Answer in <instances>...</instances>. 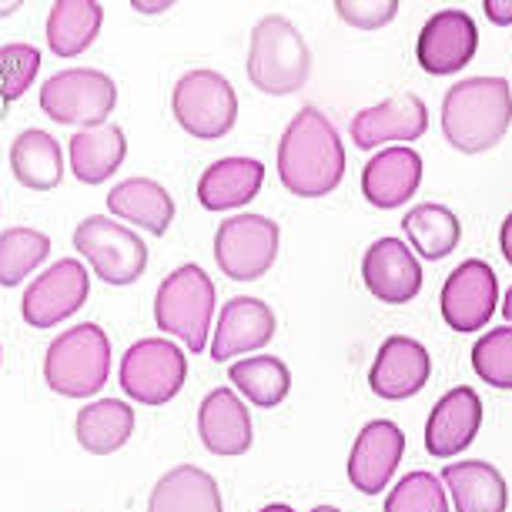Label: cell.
I'll list each match as a JSON object with an SVG mask.
<instances>
[{"mask_svg":"<svg viewBox=\"0 0 512 512\" xmlns=\"http://www.w3.org/2000/svg\"><path fill=\"white\" fill-rule=\"evenodd\" d=\"M402 231H405L409 248L415 255H422L425 262H442V258L459 248V238H462V225H459L456 211L446 205H432V201L405 211Z\"/></svg>","mask_w":512,"mask_h":512,"instance_id":"cell-30","label":"cell"},{"mask_svg":"<svg viewBox=\"0 0 512 512\" xmlns=\"http://www.w3.org/2000/svg\"><path fill=\"white\" fill-rule=\"evenodd\" d=\"M104 24V7L98 0H57L47 11V47L57 57H77L98 41Z\"/></svg>","mask_w":512,"mask_h":512,"instance_id":"cell-27","label":"cell"},{"mask_svg":"<svg viewBox=\"0 0 512 512\" xmlns=\"http://www.w3.org/2000/svg\"><path fill=\"white\" fill-rule=\"evenodd\" d=\"M265 164L258 158H221L198 178V201L205 211H235L258 198Z\"/></svg>","mask_w":512,"mask_h":512,"instance_id":"cell-22","label":"cell"},{"mask_svg":"<svg viewBox=\"0 0 512 512\" xmlns=\"http://www.w3.org/2000/svg\"><path fill=\"white\" fill-rule=\"evenodd\" d=\"M335 14L359 31H379L399 14V0H335Z\"/></svg>","mask_w":512,"mask_h":512,"instance_id":"cell-36","label":"cell"},{"mask_svg":"<svg viewBox=\"0 0 512 512\" xmlns=\"http://www.w3.org/2000/svg\"><path fill=\"white\" fill-rule=\"evenodd\" d=\"M41 71V51L34 44H4L0 47V104L24 98Z\"/></svg>","mask_w":512,"mask_h":512,"instance_id":"cell-35","label":"cell"},{"mask_svg":"<svg viewBox=\"0 0 512 512\" xmlns=\"http://www.w3.org/2000/svg\"><path fill=\"white\" fill-rule=\"evenodd\" d=\"M432 379V355L422 342L409 335H389L379 345L372 369H369V389L385 402L412 399L425 389Z\"/></svg>","mask_w":512,"mask_h":512,"instance_id":"cell-15","label":"cell"},{"mask_svg":"<svg viewBox=\"0 0 512 512\" xmlns=\"http://www.w3.org/2000/svg\"><path fill=\"white\" fill-rule=\"evenodd\" d=\"M499 302V282L496 272L482 262V258H469L456 272L446 278L439 295L442 318L452 332H479L496 312Z\"/></svg>","mask_w":512,"mask_h":512,"instance_id":"cell-13","label":"cell"},{"mask_svg":"<svg viewBox=\"0 0 512 512\" xmlns=\"http://www.w3.org/2000/svg\"><path fill=\"white\" fill-rule=\"evenodd\" d=\"M118 379L138 405H164L185 389L188 355L168 338H141L124 352Z\"/></svg>","mask_w":512,"mask_h":512,"instance_id":"cell-9","label":"cell"},{"mask_svg":"<svg viewBox=\"0 0 512 512\" xmlns=\"http://www.w3.org/2000/svg\"><path fill=\"white\" fill-rule=\"evenodd\" d=\"M77 446L91 456H111L134 436V409L121 399H98L84 405L74 419Z\"/></svg>","mask_w":512,"mask_h":512,"instance_id":"cell-28","label":"cell"},{"mask_svg":"<svg viewBox=\"0 0 512 512\" xmlns=\"http://www.w3.org/2000/svg\"><path fill=\"white\" fill-rule=\"evenodd\" d=\"M171 114L198 141H218L238 124V94L225 74L198 67L178 77L171 91Z\"/></svg>","mask_w":512,"mask_h":512,"instance_id":"cell-6","label":"cell"},{"mask_svg":"<svg viewBox=\"0 0 512 512\" xmlns=\"http://www.w3.org/2000/svg\"><path fill=\"white\" fill-rule=\"evenodd\" d=\"M74 248L84 255L91 272L108 285H134L148 268V245L121 221L88 215L74 228Z\"/></svg>","mask_w":512,"mask_h":512,"instance_id":"cell-8","label":"cell"},{"mask_svg":"<svg viewBox=\"0 0 512 512\" xmlns=\"http://www.w3.org/2000/svg\"><path fill=\"white\" fill-rule=\"evenodd\" d=\"M91 295V275L77 258H61L57 265L44 268L27 285L21 298V315L31 328H54L57 322L81 312Z\"/></svg>","mask_w":512,"mask_h":512,"instance_id":"cell-11","label":"cell"},{"mask_svg":"<svg viewBox=\"0 0 512 512\" xmlns=\"http://www.w3.org/2000/svg\"><path fill=\"white\" fill-rule=\"evenodd\" d=\"M282 228L265 215H231L215 231V262L231 282H258L272 272Z\"/></svg>","mask_w":512,"mask_h":512,"instance_id":"cell-10","label":"cell"},{"mask_svg":"<svg viewBox=\"0 0 512 512\" xmlns=\"http://www.w3.org/2000/svg\"><path fill=\"white\" fill-rule=\"evenodd\" d=\"M11 171L24 188L54 191L64 178L61 144L41 128H24L11 144Z\"/></svg>","mask_w":512,"mask_h":512,"instance_id":"cell-29","label":"cell"},{"mask_svg":"<svg viewBox=\"0 0 512 512\" xmlns=\"http://www.w3.org/2000/svg\"><path fill=\"white\" fill-rule=\"evenodd\" d=\"M111 379V338L104 328L84 322L67 328L47 345L44 382L64 399H91Z\"/></svg>","mask_w":512,"mask_h":512,"instance_id":"cell-4","label":"cell"},{"mask_svg":"<svg viewBox=\"0 0 512 512\" xmlns=\"http://www.w3.org/2000/svg\"><path fill=\"white\" fill-rule=\"evenodd\" d=\"M422 185V154L412 144L375 151L362 168V195L372 208H402Z\"/></svg>","mask_w":512,"mask_h":512,"instance_id":"cell-20","label":"cell"},{"mask_svg":"<svg viewBox=\"0 0 512 512\" xmlns=\"http://www.w3.org/2000/svg\"><path fill=\"white\" fill-rule=\"evenodd\" d=\"M312 512H342V509H338V506H315Z\"/></svg>","mask_w":512,"mask_h":512,"instance_id":"cell-43","label":"cell"},{"mask_svg":"<svg viewBox=\"0 0 512 512\" xmlns=\"http://www.w3.org/2000/svg\"><path fill=\"white\" fill-rule=\"evenodd\" d=\"M442 486L449 489L456 512H506L509 506L506 479L486 459L449 462L442 469Z\"/></svg>","mask_w":512,"mask_h":512,"instance_id":"cell-23","label":"cell"},{"mask_svg":"<svg viewBox=\"0 0 512 512\" xmlns=\"http://www.w3.org/2000/svg\"><path fill=\"white\" fill-rule=\"evenodd\" d=\"M312 77V51L302 31L282 14H268L255 24L248 44V81L268 98H288Z\"/></svg>","mask_w":512,"mask_h":512,"instance_id":"cell-3","label":"cell"},{"mask_svg":"<svg viewBox=\"0 0 512 512\" xmlns=\"http://www.w3.org/2000/svg\"><path fill=\"white\" fill-rule=\"evenodd\" d=\"M482 429V399L472 385L449 389L432 405L429 422H425V449L436 459H452L462 449L472 446V439Z\"/></svg>","mask_w":512,"mask_h":512,"instance_id":"cell-19","label":"cell"},{"mask_svg":"<svg viewBox=\"0 0 512 512\" xmlns=\"http://www.w3.org/2000/svg\"><path fill=\"white\" fill-rule=\"evenodd\" d=\"M258 512H295L292 506H285V502H272V506H262Z\"/></svg>","mask_w":512,"mask_h":512,"instance_id":"cell-41","label":"cell"},{"mask_svg":"<svg viewBox=\"0 0 512 512\" xmlns=\"http://www.w3.org/2000/svg\"><path fill=\"white\" fill-rule=\"evenodd\" d=\"M362 278L372 298L405 305L422 292V265L402 238H379L362 258Z\"/></svg>","mask_w":512,"mask_h":512,"instance_id":"cell-17","label":"cell"},{"mask_svg":"<svg viewBox=\"0 0 512 512\" xmlns=\"http://www.w3.org/2000/svg\"><path fill=\"white\" fill-rule=\"evenodd\" d=\"M512 128V84L506 77H466L442 98V134L462 154L492 151Z\"/></svg>","mask_w":512,"mask_h":512,"instance_id":"cell-2","label":"cell"},{"mask_svg":"<svg viewBox=\"0 0 512 512\" xmlns=\"http://www.w3.org/2000/svg\"><path fill=\"white\" fill-rule=\"evenodd\" d=\"M17 7H24L21 0H0V17H11Z\"/></svg>","mask_w":512,"mask_h":512,"instance_id":"cell-40","label":"cell"},{"mask_svg":"<svg viewBox=\"0 0 512 512\" xmlns=\"http://www.w3.org/2000/svg\"><path fill=\"white\" fill-rule=\"evenodd\" d=\"M405 456V432L389 419H375L355 436L349 452V482L362 496H379Z\"/></svg>","mask_w":512,"mask_h":512,"instance_id":"cell-16","label":"cell"},{"mask_svg":"<svg viewBox=\"0 0 512 512\" xmlns=\"http://www.w3.org/2000/svg\"><path fill=\"white\" fill-rule=\"evenodd\" d=\"M228 379L258 409H275L292 392V372L275 355H251V359L231 362Z\"/></svg>","mask_w":512,"mask_h":512,"instance_id":"cell-31","label":"cell"},{"mask_svg":"<svg viewBox=\"0 0 512 512\" xmlns=\"http://www.w3.org/2000/svg\"><path fill=\"white\" fill-rule=\"evenodd\" d=\"M476 51H479V27L466 11H459V7L432 14L429 21L422 24L419 44H415L419 67L432 77L459 74L462 67L476 57Z\"/></svg>","mask_w":512,"mask_h":512,"instance_id":"cell-12","label":"cell"},{"mask_svg":"<svg viewBox=\"0 0 512 512\" xmlns=\"http://www.w3.org/2000/svg\"><path fill=\"white\" fill-rule=\"evenodd\" d=\"M198 436L211 456L235 459L251 449V415L235 389H215L201 399Z\"/></svg>","mask_w":512,"mask_h":512,"instance_id":"cell-21","label":"cell"},{"mask_svg":"<svg viewBox=\"0 0 512 512\" xmlns=\"http://www.w3.org/2000/svg\"><path fill=\"white\" fill-rule=\"evenodd\" d=\"M499 248H502V258L512 265V211L502 221V231H499Z\"/></svg>","mask_w":512,"mask_h":512,"instance_id":"cell-39","label":"cell"},{"mask_svg":"<svg viewBox=\"0 0 512 512\" xmlns=\"http://www.w3.org/2000/svg\"><path fill=\"white\" fill-rule=\"evenodd\" d=\"M51 255V238L37 228H7L0 235V288H17Z\"/></svg>","mask_w":512,"mask_h":512,"instance_id":"cell-32","label":"cell"},{"mask_svg":"<svg viewBox=\"0 0 512 512\" xmlns=\"http://www.w3.org/2000/svg\"><path fill=\"white\" fill-rule=\"evenodd\" d=\"M108 211L114 218L131 221L148 235L161 238L168 235L171 221H175V198L154 178H128L111 188Z\"/></svg>","mask_w":512,"mask_h":512,"instance_id":"cell-24","label":"cell"},{"mask_svg":"<svg viewBox=\"0 0 512 512\" xmlns=\"http://www.w3.org/2000/svg\"><path fill=\"white\" fill-rule=\"evenodd\" d=\"M67 158H71V171L81 185H104L128 158V138L118 124L77 131L67 144Z\"/></svg>","mask_w":512,"mask_h":512,"instance_id":"cell-26","label":"cell"},{"mask_svg":"<svg viewBox=\"0 0 512 512\" xmlns=\"http://www.w3.org/2000/svg\"><path fill=\"white\" fill-rule=\"evenodd\" d=\"M215 282L201 265H178L154 295V322L164 335H175L188 345L191 355L208 349L211 322H215Z\"/></svg>","mask_w":512,"mask_h":512,"instance_id":"cell-5","label":"cell"},{"mask_svg":"<svg viewBox=\"0 0 512 512\" xmlns=\"http://www.w3.org/2000/svg\"><path fill=\"white\" fill-rule=\"evenodd\" d=\"M345 178V148L335 124L315 104L288 121L278 141V181L295 198H325Z\"/></svg>","mask_w":512,"mask_h":512,"instance_id":"cell-1","label":"cell"},{"mask_svg":"<svg viewBox=\"0 0 512 512\" xmlns=\"http://www.w3.org/2000/svg\"><path fill=\"white\" fill-rule=\"evenodd\" d=\"M275 312L262 298H228L218 312V328L211 332V359L231 362L238 355L265 349L275 338Z\"/></svg>","mask_w":512,"mask_h":512,"instance_id":"cell-18","label":"cell"},{"mask_svg":"<svg viewBox=\"0 0 512 512\" xmlns=\"http://www.w3.org/2000/svg\"><path fill=\"white\" fill-rule=\"evenodd\" d=\"M502 315L509 318V325H512V288L506 292V302H502Z\"/></svg>","mask_w":512,"mask_h":512,"instance_id":"cell-42","label":"cell"},{"mask_svg":"<svg viewBox=\"0 0 512 512\" xmlns=\"http://www.w3.org/2000/svg\"><path fill=\"white\" fill-rule=\"evenodd\" d=\"M37 101L51 121L88 131L108 124L114 104H118V84L98 67H67V71L47 77Z\"/></svg>","mask_w":512,"mask_h":512,"instance_id":"cell-7","label":"cell"},{"mask_svg":"<svg viewBox=\"0 0 512 512\" xmlns=\"http://www.w3.org/2000/svg\"><path fill=\"white\" fill-rule=\"evenodd\" d=\"M148 512H225V502L211 472L175 466L154 482Z\"/></svg>","mask_w":512,"mask_h":512,"instance_id":"cell-25","label":"cell"},{"mask_svg":"<svg viewBox=\"0 0 512 512\" xmlns=\"http://www.w3.org/2000/svg\"><path fill=\"white\" fill-rule=\"evenodd\" d=\"M0 359H4V352H0Z\"/></svg>","mask_w":512,"mask_h":512,"instance_id":"cell-44","label":"cell"},{"mask_svg":"<svg viewBox=\"0 0 512 512\" xmlns=\"http://www.w3.org/2000/svg\"><path fill=\"white\" fill-rule=\"evenodd\" d=\"M425 131H429V108L412 91L392 94V98L362 108L352 118V141L362 151H375L382 144L395 148V144L419 141Z\"/></svg>","mask_w":512,"mask_h":512,"instance_id":"cell-14","label":"cell"},{"mask_svg":"<svg viewBox=\"0 0 512 512\" xmlns=\"http://www.w3.org/2000/svg\"><path fill=\"white\" fill-rule=\"evenodd\" d=\"M472 369L492 389L512 392V325L489 328L472 345Z\"/></svg>","mask_w":512,"mask_h":512,"instance_id":"cell-34","label":"cell"},{"mask_svg":"<svg viewBox=\"0 0 512 512\" xmlns=\"http://www.w3.org/2000/svg\"><path fill=\"white\" fill-rule=\"evenodd\" d=\"M131 7L138 14H164V11H171V7H175V0H134Z\"/></svg>","mask_w":512,"mask_h":512,"instance_id":"cell-38","label":"cell"},{"mask_svg":"<svg viewBox=\"0 0 512 512\" xmlns=\"http://www.w3.org/2000/svg\"><path fill=\"white\" fill-rule=\"evenodd\" d=\"M385 512H449V496L439 476L415 469L402 476L385 496Z\"/></svg>","mask_w":512,"mask_h":512,"instance_id":"cell-33","label":"cell"},{"mask_svg":"<svg viewBox=\"0 0 512 512\" xmlns=\"http://www.w3.org/2000/svg\"><path fill=\"white\" fill-rule=\"evenodd\" d=\"M486 17L492 24H499V27H506L512 24V0H486Z\"/></svg>","mask_w":512,"mask_h":512,"instance_id":"cell-37","label":"cell"}]
</instances>
